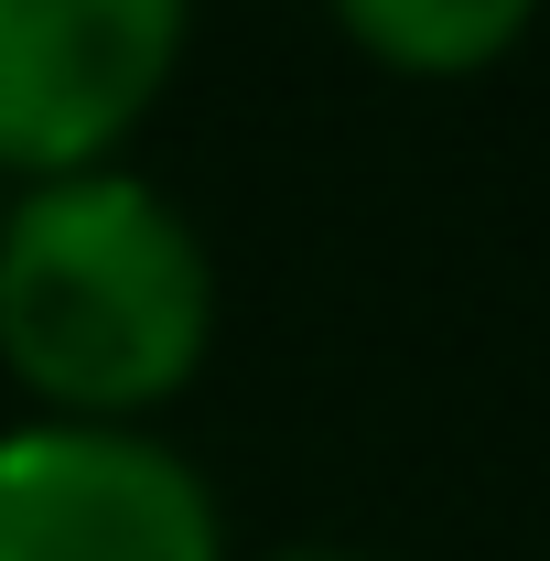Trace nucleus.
I'll return each instance as SVG.
<instances>
[{
    "label": "nucleus",
    "instance_id": "obj_4",
    "mask_svg": "<svg viewBox=\"0 0 550 561\" xmlns=\"http://www.w3.org/2000/svg\"><path fill=\"white\" fill-rule=\"evenodd\" d=\"M540 0H335V22L400 76H475L529 33Z\"/></svg>",
    "mask_w": 550,
    "mask_h": 561
},
{
    "label": "nucleus",
    "instance_id": "obj_1",
    "mask_svg": "<svg viewBox=\"0 0 550 561\" xmlns=\"http://www.w3.org/2000/svg\"><path fill=\"white\" fill-rule=\"evenodd\" d=\"M216 346V271L140 173H55L0 206V367L44 421H140Z\"/></svg>",
    "mask_w": 550,
    "mask_h": 561
},
{
    "label": "nucleus",
    "instance_id": "obj_3",
    "mask_svg": "<svg viewBox=\"0 0 550 561\" xmlns=\"http://www.w3.org/2000/svg\"><path fill=\"white\" fill-rule=\"evenodd\" d=\"M0 561H227V529L140 421H22L0 432Z\"/></svg>",
    "mask_w": 550,
    "mask_h": 561
},
{
    "label": "nucleus",
    "instance_id": "obj_5",
    "mask_svg": "<svg viewBox=\"0 0 550 561\" xmlns=\"http://www.w3.org/2000/svg\"><path fill=\"white\" fill-rule=\"evenodd\" d=\"M271 561H367V551H335V540H302V551H271Z\"/></svg>",
    "mask_w": 550,
    "mask_h": 561
},
{
    "label": "nucleus",
    "instance_id": "obj_2",
    "mask_svg": "<svg viewBox=\"0 0 550 561\" xmlns=\"http://www.w3.org/2000/svg\"><path fill=\"white\" fill-rule=\"evenodd\" d=\"M195 0H0V173L55 184L162 108Z\"/></svg>",
    "mask_w": 550,
    "mask_h": 561
}]
</instances>
